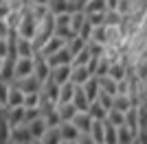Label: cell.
Here are the masks:
<instances>
[{
	"mask_svg": "<svg viewBox=\"0 0 147 144\" xmlns=\"http://www.w3.org/2000/svg\"><path fill=\"white\" fill-rule=\"evenodd\" d=\"M51 81L55 85H61L66 83V81H70V63H64V66H55L51 68Z\"/></svg>",
	"mask_w": 147,
	"mask_h": 144,
	"instance_id": "cell-9",
	"label": "cell"
},
{
	"mask_svg": "<svg viewBox=\"0 0 147 144\" xmlns=\"http://www.w3.org/2000/svg\"><path fill=\"white\" fill-rule=\"evenodd\" d=\"M13 59H16V57H5V59H2V66H0V81H5V83H11L13 81Z\"/></svg>",
	"mask_w": 147,
	"mask_h": 144,
	"instance_id": "cell-21",
	"label": "cell"
},
{
	"mask_svg": "<svg viewBox=\"0 0 147 144\" xmlns=\"http://www.w3.org/2000/svg\"><path fill=\"white\" fill-rule=\"evenodd\" d=\"M22 107H40V92H29V94H24Z\"/></svg>",
	"mask_w": 147,
	"mask_h": 144,
	"instance_id": "cell-28",
	"label": "cell"
},
{
	"mask_svg": "<svg viewBox=\"0 0 147 144\" xmlns=\"http://www.w3.org/2000/svg\"><path fill=\"white\" fill-rule=\"evenodd\" d=\"M13 53H16V57H35L33 42L26 37H18L13 33Z\"/></svg>",
	"mask_w": 147,
	"mask_h": 144,
	"instance_id": "cell-2",
	"label": "cell"
},
{
	"mask_svg": "<svg viewBox=\"0 0 147 144\" xmlns=\"http://www.w3.org/2000/svg\"><path fill=\"white\" fill-rule=\"evenodd\" d=\"M26 127H29V133H31V138H33V140H40V135L49 129V127L44 125L42 116H37V118H33L31 122H26Z\"/></svg>",
	"mask_w": 147,
	"mask_h": 144,
	"instance_id": "cell-19",
	"label": "cell"
},
{
	"mask_svg": "<svg viewBox=\"0 0 147 144\" xmlns=\"http://www.w3.org/2000/svg\"><path fill=\"white\" fill-rule=\"evenodd\" d=\"M29 140H33V138H31L29 127H26L24 122H20V125H16V127L9 129V142H13V144H24V142H29Z\"/></svg>",
	"mask_w": 147,
	"mask_h": 144,
	"instance_id": "cell-5",
	"label": "cell"
},
{
	"mask_svg": "<svg viewBox=\"0 0 147 144\" xmlns=\"http://www.w3.org/2000/svg\"><path fill=\"white\" fill-rule=\"evenodd\" d=\"M105 33H108V26H105V24H97V26H92L90 37H88V39L99 42V44H105Z\"/></svg>",
	"mask_w": 147,
	"mask_h": 144,
	"instance_id": "cell-25",
	"label": "cell"
},
{
	"mask_svg": "<svg viewBox=\"0 0 147 144\" xmlns=\"http://www.w3.org/2000/svg\"><path fill=\"white\" fill-rule=\"evenodd\" d=\"M13 81H16V85H18L24 94H29V92H40V87H42V81L37 77H33V74L22 77V79H13Z\"/></svg>",
	"mask_w": 147,
	"mask_h": 144,
	"instance_id": "cell-8",
	"label": "cell"
},
{
	"mask_svg": "<svg viewBox=\"0 0 147 144\" xmlns=\"http://www.w3.org/2000/svg\"><path fill=\"white\" fill-rule=\"evenodd\" d=\"M55 111H57V116H59V122H70L73 116L77 114V107H75L73 103H57Z\"/></svg>",
	"mask_w": 147,
	"mask_h": 144,
	"instance_id": "cell-11",
	"label": "cell"
},
{
	"mask_svg": "<svg viewBox=\"0 0 147 144\" xmlns=\"http://www.w3.org/2000/svg\"><path fill=\"white\" fill-rule=\"evenodd\" d=\"M75 144H97V142L90 138V133H79V135L75 138Z\"/></svg>",
	"mask_w": 147,
	"mask_h": 144,
	"instance_id": "cell-30",
	"label": "cell"
},
{
	"mask_svg": "<svg viewBox=\"0 0 147 144\" xmlns=\"http://www.w3.org/2000/svg\"><path fill=\"white\" fill-rule=\"evenodd\" d=\"M40 144H61L59 133H57V127H53V129H46V131L40 135Z\"/></svg>",
	"mask_w": 147,
	"mask_h": 144,
	"instance_id": "cell-23",
	"label": "cell"
},
{
	"mask_svg": "<svg viewBox=\"0 0 147 144\" xmlns=\"http://www.w3.org/2000/svg\"><path fill=\"white\" fill-rule=\"evenodd\" d=\"M112 107L119 109V111H127L129 107H134L132 96H129V94H114V96H112Z\"/></svg>",
	"mask_w": 147,
	"mask_h": 144,
	"instance_id": "cell-20",
	"label": "cell"
},
{
	"mask_svg": "<svg viewBox=\"0 0 147 144\" xmlns=\"http://www.w3.org/2000/svg\"><path fill=\"white\" fill-rule=\"evenodd\" d=\"M57 133H59L61 142H70V140H75L79 135V131L75 129L73 122H59V125H57Z\"/></svg>",
	"mask_w": 147,
	"mask_h": 144,
	"instance_id": "cell-13",
	"label": "cell"
},
{
	"mask_svg": "<svg viewBox=\"0 0 147 144\" xmlns=\"http://www.w3.org/2000/svg\"><path fill=\"white\" fill-rule=\"evenodd\" d=\"M136 135H138V133H136L134 129H129L127 125L117 127V144H132L136 140Z\"/></svg>",
	"mask_w": 147,
	"mask_h": 144,
	"instance_id": "cell-14",
	"label": "cell"
},
{
	"mask_svg": "<svg viewBox=\"0 0 147 144\" xmlns=\"http://www.w3.org/2000/svg\"><path fill=\"white\" fill-rule=\"evenodd\" d=\"M20 20H22V11H16V9H9V13L5 15V22H7V26L11 31H16V26L20 24Z\"/></svg>",
	"mask_w": 147,
	"mask_h": 144,
	"instance_id": "cell-26",
	"label": "cell"
},
{
	"mask_svg": "<svg viewBox=\"0 0 147 144\" xmlns=\"http://www.w3.org/2000/svg\"><path fill=\"white\" fill-rule=\"evenodd\" d=\"M7 144H13V142H7Z\"/></svg>",
	"mask_w": 147,
	"mask_h": 144,
	"instance_id": "cell-35",
	"label": "cell"
},
{
	"mask_svg": "<svg viewBox=\"0 0 147 144\" xmlns=\"http://www.w3.org/2000/svg\"><path fill=\"white\" fill-rule=\"evenodd\" d=\"M103 122H108V125H112V127H121V125H125V111H119V109L110 107L108 111H105Z\"/></svg>",
	"mask_w": 147,
	"mask_h": 144,
	"instance_id": "cell-18",
	"label": "cell"
},
{
	"mask_svg": "<svg viewBox=\"0 0 147 144\" xmlns=\"http://www.w3.org/2000/svg\"><path fill=\"white\" fill-rule=\"evenodd\" d=\"M0 66H2V59H0Z\"/></svg>",
	"mask_w": 147,
	"mask_h": 144,
	"instance_id": "cell-34",
	"label": "cell"
},
{
	"mask_svg": "<svg viewBox=\"0 0 147 144\" xmlns=\"http://www.w3.org/2000/svg\"><path fill=\"white\" fill-rule=\"evenodd\" d=\"M81 90H84V94L90 98V101H94L97 98V94H99V83H97V77H90L86 81V83L81 85Z\"/></svg>",
	"mask_w": 147,
	"mask_h": 144,
	"instance_id": "cell-22",
	"label": "cell"
},
{
	"mask_svg": "<svg viewBox=\"0 0 147 144\" xmlns=\"http://www.w3.org/2000/svg\"><path fill=\"white\" fill-rule=\"evenodd\" d=\"M46 9H49L51 15H57V13H68L77 9V5H75V0H49Z\"/></svg>",
	"mask_w": 147,
	"mask_h": 144,
	"instance_id": "cell-7",
	"label": "cell"
},
{
	"mask_svg": "<svg viewBox=\"0 0 147 144\" xmlns=\"http://www.w3.org/2000/svg\"><path fill=\"white\" fill-rule=\"evenodd\" d=\"M7 87H9V83L0 81V107H5V103H7Z\"/></svg>",
	"mask_w": 147,
	"mask_h": 144,
	"instance_id": "cell-31",
	"label": "cell"
},
{
	"mask_svg": "<svg viewBox=\"0 0 147 144\" xmlns=\"http://www.w3.org/2000/svg\"><path fill=\"white\" fill-rule=\"evenodd\" d=\"M44 59H46V63H49L51 68H55V66H64V63H70L73 55L68 53V48H66V46H61L59 50H55V53L46 55Z\"/></svg>",
	"mask_w": 147,
	"mask_h": 144,
	"instance_id": "cell-6",
	"label": "cell"
},
{
	"mask_svg": "<svg viewBox=\"0 0 147 144\" xmlns=\"http://www.w3.org/2000/svg\"><path fill=\"white\" fill-rule=\"evenodd\" d=\"M75 94V83L66 81V83L57 85V103H70Z\"/></svg>",
	"mask_w": 147,
	"mask_h": 144,
	"instance_id": "cell-16",
	"label": "cell"
},
{
	"mask_svg": "<svg viewBox=\"0 0 147 144\" xmlns=\"http://www.w3.org/2000/svg\"><path fill=\"white\" fill-rule=\"evenodd\" d=\"M79 9L84 13H103V11H108V2L105 0H86Z\"/></svg>",
	"mask_w": 147,
	"mask_h": 144,
	"instance_id": "cell-17",
	"label": "cell"
},
{
	"mask_svg": "<svg viewBox=\"0 0 147 144\" xmlns=\"http://www.w3.org/2000/svg\"><path fill=\"white\" fill-rule=\"evenodd\" d=\"M70 103L77 107V111H86V109H88V105H90V98L84 94L81 85H75V94H73V101H70Z\"/></svg>",
	"mask_w": 147,
	"mask_h": 144,
	"instance_id": "cell-15",
	"label": "cell"
},
{
	"mask_svg": "<svg viewBox=\"0 0 147 144\" xmlns=\"http://www.w3.org/2000/svg\"><path fill=\"white\" fill-rule=\"evenodd\" d=\"M90 77H92V74L88 72L86 66H70V83H75V85H84Z\"/></svg>",
	"mask_w": 147,
	"mask_h": 144,
	"instance_id": "cell-12",
	"label": "cell"
},
{
	"mask_svg": "<svg viewBox=\"0 0 147 144\" xmlns=\"http://www.w3.org/2000/svg\"><path fill=\"white\" fill-rule=\"evenodd\" d=\"M33 74V57H16L13 59V79Z\"/></svg>",
	"mask_w": 147,
	"mask_h": 144,
	"instance_id": "cell-3",
	"label": "cell"
},
{
	"mask_svg": "<svg viewBox=\"0 0 147 144\" xmlns=\"http://www.w3.org/2000/svg\"><path fill=\"white\" fill-rule=\"evenodd\" d=\"M35 31H37V20L33 18L29 13V9H22V20H20V24L16 26V35L18 37H26V39H33V35H35Z\"/></svg>",
	"mask_w": 147,
	"mask_h": 144,
	"instance_id": "cell-1",
	"label": "cell"
},
{
	"mask_svg": "<svg viewBox=\"0 0 147 144\" xmlns=\"http://www.w3.org/2000/svg\"><path fill=\"white\" fill-rule=\"evenodd\" d=\"M24 144H40V140H29V142H24Z\"/></svg>",
	"mask_w": 147,
	"mask_h": 144,
	"instance_id": "cell-33",
	"label": "cell"
},
{
	"mask_svg": "<svg viewBox=\"0 0 147 144\" xmlns=\"http://www.w3.org/2000/svg\"><path fill=\"white\" fill-rule=\"evenodd\" d=\"M70 122L75 125V129H77L79 133H88V131H90V127H92V118H90L88 111H77Z\"/></svg>",
	"mask_w": 147,
	"mask_h": 144,
	"instance_id": "cell-10",
	"label": "cell"
},
{
	"mask_svg": "<svg viewBox=\"0 0 147 144\" xmlns=\"http://www.w3.org/2000/svg\"><path fill=\"white\" fill-rule=\"evenodd\" d=\"M88 133H90V138L97 144H101L103 142V120H92V127Z\"/></svg>",
	"mask_w": 147,
	"mask_h": 144,
	"instance_id": "cell-24",
	"label": "cell"
},
{
	"mask_svg": "<svg viewBox=\"0 0 147 144\" xmlns=\"http://www.w3.org/2000/svg\"><path fill=\"white\" fill-rule=\"evenodd\" d=\"M101 144H117V127L103 122V142Z\"/></svg>",
	"mask_w": 147,
	"mask_h": 144,
	"instance_id": "cell-27",
	"label": "cell"
},
{
	"mask_svg": "<svg viewBox=\"0 0 147 144\" xmlns=\"http://www.w3.org/2000/svg\"><path fill=\"white\" fill-rule=\"evenodd\" d=\"M33 77H37L42 83L49 81V77H51V66L46 63V59L40 53H35V57H33Z\"/></svg>",
	"mask_w": 147,
	"mask_h": 144,
	"instance_id": "cell-4",
	"label": "cell"
},
{
	"mask_svg": "<svg viewBox=\"0 0 147 144\" xmlns=\"http://www.w3.org/2000/svg\"><path fill=\"white\" fill-rule=\"evenodd\" d=\"M9 57V37H0V59Z\"/></svg>",
	"mask_w": 147,
	"mask_h": 144,
	"instance_id": "cell-29",
	"label": "cell"
},
{
	"mask_svg": "<svg viewBox=\"0 0 147 144\" xmlns=\"http://www.w3.org/2000/svg\"><path fill=\"white\" fill-rule=\"evenodd\" d=\"M13 31L7 26V22H5V18H0V37H9Z\"/></svg>",
	"mask_w": 147,
	"mask_h": 144,
	"instance_id": "cell-32",
	"label": "cell"
}]
</instances>
